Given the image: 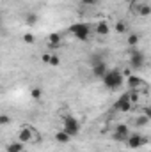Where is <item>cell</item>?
<instances>
[{"instance_id":"1","label":"cell","mask_w":151,"mask_h":152,"mask_svg":"<svg viewBox=\"0 0 151 152\" xmlns=\"http://www.w3.org/2000/svg\"><path fill=\"white\" fill-rule=\"evenodd\" d=\"M101 80H103V85L110 90H115L123 85V75H121L119 69H109Z\"/></svg>"},{"instance_id":"2","label":"cell","mask_w":151,"mask_h":152,"mask_svg":"<svg viewBox=\"0 0 151 152\" xmlns=\"http://www.w3.org/2000/svg\"><path fill=\"white\" fill-rule=\"evenodd\" d=\"M62 126H64V127H62V131H64V133H68L71 138L76 136V134L80 133V122L76 120L73 115H64V117H62Z\"/></svg>"},{"instance_id":"3","label":"cell","mask_w":151,"mask_h":152,"mask_svg":"<svg viewBox=\"0 0 151 152\" xmlns=\"http://www.w3.org/2000/svg\"><path fill=\"white\" fill-rule=\"evenodd\" d=\"M70 32L80 41H87L89 36H91V27L87 23H75V25L70 27Z\"/></svg>"},{"instance_id":"4","label":"cell","mask_w":151,"mask_h":152,"mask_svg":"<svg viewBox=\"0 0 151 152\" xmlns=\"http://www.w3.org/2000/svg\"><path fill=\"white\" fill-rule=\"evenodd\" d=\"M124 142H126V145H128L130 149H139V147H142V145L148 143V138L142 136L141 133H130Z\"/></svg>"},{"instance_id":"5","label":"cell","mask_w":151,"mask_h":152,"mask_svg":"<svg viewBox=\"0 0 151 152\" xmlns=\"http://www.w3.org/2000/svg\"><path fill=\"white\" fill-rule=\"evenodd\" d=\"M132 103H130V96H128V92H124L115 103H114V108L117 110V112H121V113H126V112H130L132 110Z\"/></svg>"},{"instance_id":"6","label":"cell","mask_w":151,"mask_h":152,"mask_svg":"<svg viewBox=\"0 0 151 152\" xmlns=\"http://www.w3.org/2000/svg\"><path fill=\"white\" fill-rule=\"evenodd\" d=\"M144 62H146L144 53H142V51H139V50H133V51H132V55H130V66H132L133 69H141V67L144 66Z\"/></svg>"},{"instance_id":"7","label":"cell","mask_w":151,"mask_h":152,"mask_svg":"<svg viewBox=\"0 0 151 152\" xmlns=\"http://www.w3.org/2000/svg\"><path fill=\"white\" fill-rule=\"evenodd\" d=\"M34 136H36V129H32L30 126H25V127H21L20 133H18V142H21V143L25 145V143L32 142Z\"/></svg>"},{"instance_id":"8","label":"cell","mask_w":151,"mask_h":152,"mask_svg":"<svg viewBox=\"0 0 151 152\" xmlns=\"http://www.w3.org/2000/svg\"><path fill=\"white\" fill-rule=\"evenodd\" d=\"M130 134V127L126 124H117L115 129H114V140L115 142H124Z\"/></svg>"},{"instance_id":"9","label":"cell","mask_w":151,"mask_h":152,"mask_svg":"<svg viewBox=\"0 0 151 152\" xmlns=\"http://www.w3.org/2000/svg\"><path fill=\"white\" fill-rule=\"evenodd\" d=\"M128 87H130V90H146L148 88V83L141 78V76H128Z\"/></svg>"},{"instance_id":"10","label":"cell","mask_w":151,"mask_h":152,"mask_svg":"<svg viewBox=\"0 0 151 152\" xmlns=\"http://www.w3.org/2000/svg\"><path fill=\"white\" fill-rule=\"evenodd\" d=\"M91 71H93V76L94 78H103L105 73L109 71V67H107V64L105 62H100V64H94V66H91Z\"/></svg>"},{"instance_id":"11","label":"cell","mask_w":151,"mask_h":152,"mask_svg":"<svg viewBox=\"0 0 151 152\" xmlns=\"http://www.w3.org/2000/svg\"><path fill=\"white\" fill-rule=\"evenodd\" d=\"M94 34H98V36H101V37L109 36V34H110V27H109V23H107V21H100V23L94 27Z\"/></svg>"},{"instance_id":"12","label":"cell","mask_w":151,"mask_h":152,"mask_svg":"<svg viewBox=\"0 0 151 152\" xmlns=\"http://www.w3.org/2000/svg\"><path fill=\"white\" fill-rule=\"evenodd\" d=\"M55 140H57V143H62V145H66V143H70L71 136L61 129V131H57V133H55Z\"/></svg>"},{"instance_id":"13","label":"cell","mask_w":151,"mask_h":152,"mask_svg":"<svg viewBox=\"0 0 151 152\" xmlns=\"http://www.w3.org/2000/svg\"><path fill=\"white\" fill-rule=\"evenodd\" d=\"M23 143L21 142H11V143H7V147H5V151L7 152H23Z\"/></svg>"},{"instance_id":"14","label":"cell","mask_w":151,"mask_h":152,"mask_svg":"<svg viewBox=\"0 0 151 152\" xmlns=\"http://www.w3.org/2000/svg\"><path fill=\"white\" fill-rule=\"evenodd\" d=\"M61 41H62V37H61V34H50L48 36V44H50V48H57L59 44H61Z\"/></svg>"},{"instance_id":"15","label":"cell","mask_w":151,"mask_h":152,"mask_svg":"<svg viewBox=\"0 0 151 152\" xmlns=\"http://www.w3.org/2000/svg\"><path fill=\"white\" fill-rule=\"evenodd\" d=\"M150 124V117H146V115H139V117H135V126L137 127H144V126H148Z\"/></svg>"},{"instance_id":"16","label":"cell","mask_w":151,"mask_h":152,"mask_svg":"<svg viewBox=\"0 0 151 152\" xmlns=\"http://www.w3.org/2000/svg\"><path fill=\"white\" fill-rule=\"evenodd\" d=\"M139 41H141V37H139L137 34H130V36H128V46L135 48V46L139 44Z\"/></svg>"},{"instance_id":"17","label":"cell","mask_w":151,"mask_h":152,"mask_svg":"<svg viewBox=\"0 0 151 152\" xmlns=\"http://www.w3.org/2000/svg\"><path fill=\"white\" fill-rule=\"evenodd\" d=\"M151 14V5H148V4H142L141 5V11H139V16H150Z\"/></svg>"},{"instance_id":"18","label":"cell","mask_w":151,"mask_h":152,"mask_svg":"<svg viewBox=\"0 0 151 152\" xmlns=\"http://www.w3.org/2000/svg\"><path fill=\"white\" fill-rule=\"evenodd\" d=\"M141 2H137V0H133L132 4H130V12L132 14H139V11H141Z\"/></svg>"},{"instance_id":"19","label":"cell","mask_w":151,"mask_h":152,"mask_svg":"<svg viewBox=\"0 0 151 152\" xmlns=\"http://www.w3.org/2000/svg\"><path fill=\"white\" fill-rule=\"evenodd\" d=\"M25 21H27L29 25H34V23H38V14H36V12H29V14L25 16Z\"/></svg>"},{"instance_id":"20","label":"cell","mask_w":151,"mask_h":152,"mask_svg":"<svg viewBox=\"0 0 151 152\" xmlns=\"http://www.w3.org/2000/svg\"><path fill=\"white\" fill-rule=\"evenodd\" d=\"M115 32H117V34H124V32H126V25H124L123 21H117V23H115Z\"/></svg>"},{"instance_id":"21","label":"cell","mask_w":151,"mask_h":152,"mask_svg":"<svg viewBox=\"0 0 151 152\" xmlns=\"http://www.w3.org/2000/svg\"><path fill=\"white\" fill-rule=\"evenodd\" d=\"M11 122V117L7 113H0V126H7Z\"/></svg>"},{"instance_id":"22","label":"cell","mask_w":151,"mask_h":152,"mask_svg":"<svg viewBox=\"0 0 151 152\" xmlns=\"http://www.w3.org/2000/svg\"><path fill=\"white\" fill-rule=\"evenodd\" d=\"M48 64L55 67V66H59V64H61V58H59L57 55H50V60H48Z\"/></svg>"},{"instance_id":"23","label":"cell","mask_w":151,"mask_h":152,"mask_svg":"<svg viewBox=\"0 0 151 152\" xmlns=\"http://www.w3.org/2000/svg\"><path fill=\"white\" fill-rule=\"evenodd\" d=\"M41 94H43V92H41V88H38V87L30 90V96H32L34 99H41Z\"/></svg>"},{"instance_id":"24","label":"cell","mask_w":151,"mask_h":152,"mask_svg":"<svg viewBox=\"0 0 151 152\" xmlns=\"http://www.w3.org/2000/svg\"><path fill=\"white\" fill-rule=\"evenodd\" d=\"M80 4H84V5H87V7H91V5H98V4H100V0H80Z\"/></svg>"},{"instance_id":"25","label":"cell","mask_w":151,"mask_h":152,"mask_svg":"<svg viewBox=\"0 0 151 152\" xmlns=\"http://www.w3.org/2000/svg\"><path fill=\"white\" fill-rule=\"evenodd\" d=\"M23 42L32 44V42H34V36H32V34H23Z\"/></svg>"},{"instance_id":"26","label":"cell","mask_w":151,"mask_h":152,"mask_svg":"<svg viewBox=\"0 0 151 152\" xmlns=\"http://www.w3.org/2000/svg\"><path fill=\"white\" fill-rule=\"evenodd\" d=\"M41 60H43L44 64H48V60H50V55H48V53H46V55H43V57H41Z\"/></svg>"},{"instance_id":"27","label":"cell","mask_w":151,"mask_h":152,"mask_svg":"<svg viewBox=\"0 0 151 152\" xmlns=\"http://www.w3.org/2000/svg\"><path fill=\"white\" fill-rule=\"evenodd\" d=\"M124 2H128V4H132V2H133V0H124Z\"/></svg>"},{"instance_id":"28","label":"cell","mask_w":151,"mask_h":152,"mask_svg":"<svg viewBox=\"0 0 151 152\" xmlns=\"http://www.w3.org/2000/svg\"><path fill=\"white\" fill-rule=\"evenodd\" d=\"M0 27H2V18H0Z\"/></svg>"}]
</instances>
